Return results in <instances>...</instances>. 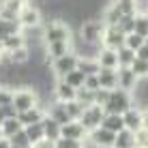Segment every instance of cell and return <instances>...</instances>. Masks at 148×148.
<instances>
[{
	"mask_svg": "<svg viewBox=\"0 0 148 148\" xmlns=\"http://www.w3.org/2000/svg\"><path fill=\"white\" fill-rule=\"evenodd\" d=\"M69 52H75L73 49V41H56V43H47L45 45V58H47V62H52V60L60 58V56H64Z\"/></svg>",
	"mask_w": 148,
	"mask_h": 148,
	"instance_id": "8fae6325",
	"label": "cell"
},
{
	"mask_svg": "<svg viewBox=\"0 0 148 148\" xmlns=\"http://www.w3.org/2000/svg\"><path fill=\"white\" fill-rule=\"evenodd\" d=\"M32 148H56V140H49V137H41L39 142H34Z\"/></svg>",
	"mask_w": 148,
	"mask_h": 148,
	"instance_id": "b9f144b4",
	"label": "cell"
},
{
	"mask_svg": "<svg viewBox=\"0 0 148 148\" xmlns=\"http://www.w3.org/2000/svg\"><path fill=\"white\" fill-rule=\"evenodd\" d=\"M135 146H140V148H148V131H146V129L135 131Z\"/></svg>",
	"mask_w": 148,
	"mask_h": 148,
	"instance_id": "60d3db41",
	"label": "cell"
},
{
	"mask_svg": "<svg viewBox=\"0 0 148 148\" xmlns=\"http://www.w3.org/2000/svg\"><path fill=\"white\" fill-rule=\"evenodd\" d=\"M62 79L67 82L69 86H73V88L77 90V88H82V86H84V82H86V75L82 73L79 69H73V71H71V73H67V75H64Z\"/></svg>",
	"mask_w": 148,
	"mask_h": 148,
	"instance_id": "f546056e",
	"label": "cell"
},
{
	"mask_svg": "<svg viewBox=\"0 0 148 148\" xmlns=\"http://www.w3.org/2000/svg\"><path fill=\"white\" fill-rule=\"evenodd\" d=\"M97 62H99L101 69H118V52L110 47H99Z\"/></svg>",
	"mask_w": 148,
	"mask_h": 148,
	"instance_id": "4fadbf2b",
	"label": "cell"
},
{
	"mask_svg": "<svg viewBox=\"0 0 148 148\" xmlns=\"http://www.w3.org/2000/svg\"><path fill=\"white\" fill-rule=\"evenodd\" d=\"M97 75H99L101 88H108V90L118 88V69H99Z\"/></svg>",
	"mask_w": 148,
	"mask_h": 148,
	"instance_id": "ac0fdd59",
	"label": "cell"
},
{
	"mask_svg": "<svg viewBox=\"0 0 148 148\" xmlns=\"http://www.w3.org/2000/svg\"><path fill=\"white\" fill-rule=\"evenodd\" d=\"M77 60H79V56L75 52H69V54L60 56V58L52 60V73L58 79H62L67 73H71L73 69H77Z\"/></svg>",
	"mask_w": 148,
	"mask_h": 148,
	"instance_id": "5b68a950",
	"label": "cell"
},
{
	"mask_svg": "<svg viewBox=\"0 0 148 148\" xmlns=\"http://www.w3.org/2000/svg\"><path fill=\"white\" fill-rule=\"evenodd\" d=\"M75 92L77 90L73 88V86H69L64 79H58L54 86V99L60 101V103H67V101H73L75 99Z\"/></svg>",
	"mask_w": 148,
	"mask_h": 148,
	"instance_id": "9a60e30c",
	"label": "cell"
},
{
	"mask_svg": "<svg viewBox=\"0 0 148 148\" xmlns=\"http://www.w3.org/2000/svg\"><path fill=\"white\" fill-rule=\"evenodd\" d=\"M131 71H133L140 79H144V77H148V62L142 60V58H135L133 64H131Z\"/></svg>",
	"mask_w": 148,
	"mask_h": 148,
	"instance_id": "d590c367",
	"label": "cell"
},
{
	"mask_svg": "<svg viewBox=\"0 0 148 148\" xmlns=\"http://www.w3.org/2000/svg\"><path fill=\"white\" fill-rule=\"evenodd\" d=\"M60 137H71V140H82V142H86L88 131H86V127L82 125L79 120H69L67 125L60 127Z\"/></svg>",
	"mask_w": 148,
	"mask_h": 148,
	"instance_id": "30bf717a",
	"label": "cell"
},
{
	"mask_svg": "<svg viewBox=\"0 0 148 148\" xmlns=\"http://www.w3.org/2000/svg\"><path fill=\"white\" fill-rule=\"evenodd\" d=\"M17 32H22V26H19V22L0 17V39L9 37V34H17Z\"/></svg>",
	"mask_w": 148,
	"mask_h": 148,
	"instance_id": "cb8c5ba5",
	"label": "cell"
},
{
	"mask_svg": "<svg viewBox=\"0 0 148 148\" xmlns=\"http://www.w3.org/2000/svg\"><path fill=\"white\" fill-rule=\"evenodd\" d=\"M56 148H86V142L82 140H71V137H58Z\"/></svg>",
	"mask_w": 148,
	"mask_h": 148,
	"instance_id": "8d00e7d4",
	"label": "cell"
},
{
	"mask_svg": "<svg viewBox=\"0 0 148 148\" xmlns=\"http://www.w3.org/2000/svg\"><path fill=\"white\" fill-rule=\"evenodd\" d=\"M116 52H118V67H131L133 60L137 58V54L129 47H120V49H116Z\"/></svg>",
	"mask_w": 148,
	"mask_h": 148,
	"instance_id": "4dcf8cb0",
	"label": "cell"
},
{
	"mask_svg": "<svg viewBox=\"0 0 148 148\" xmlns=\"http://www.w3.org/2000/svg\"><path fill=\"white\" fill-rule=\"evenodd\" d=\"M7 60H9L11 64H15V67H17V64H26L28 60H30L28 47L24 45V47H19V49H13V52H9V54H7Z\"/></svg>",
	"mask_w": 148,
	"mask_h": 148,
	"instance_id": "603a6c76",
	"label": "cell"
},
{
	"mask_svg": "<svg viewBox=\"0 0 148 148\" xmlns=\"http://www.w3.org/2000/svg\"><path fill=\"white\" fill-rule=\"evenodd\" d=\"M13 90L15 88L0 86V108H4V105H13Z\"/></svg>",
	"mask_w": 148,
	"mask_h": 148,
	"instance_id": "74e56055",
	"label": "cell"
},
{
	"mask_svg": "<svg viewBox=\"0 0 148 148\" xmlns=\"http://www.w3.org/2000/svg\"><path fill=\"white\" fill-rule=\"evenodd\" d=\"M133 32L142 34V37H148V17L144 13H137L135 15V28H133Z\"/></svg>",
	"mask_w": 148,
	"mask_h": 148,
	"instance_id": "e575fe53",
	"label": "cell"
},
{
	"mask_svg": "<svg viewBox=\"0 0 148 148\" xmlns=\"http://www.w3.org/2000/svg\"><path fill=\"white\" fill-rule=\"evenodd\" d=\"M0 148H11V142H9V137H2V140H0Z\"/></svg>",
	"mask_w": 148,
	"mask_h": 148,
	"instance_id": "f6af8a7d",
	"label": "cell"
},
{
	"mask_svg": "<svg viewBox=\"0 0 148 148\" xmlns=\"http://www.w3.org/2000/svg\"><path fill=\"white\" fill-rule=\"evenodd\" d=\"M86 140L90 142L95 148H114V140H116V133L103 129V127H97V129L88 131V137Z\"/></svg>",
	"mask_w": 148,
	"mask_h": 148,
	"instance_id": "52a82bcc",
	"label": "cell"
},
{
	"mask_svg": "<svg viewBox=\"0 0 148 148\" xmlns=\"http://www.w3.org/2000/svg\"><path fill=\"white\" fill-rule=\"evenodd\" d=\"M77 69H79L84 75H95V73H99L101 67H99V62H97V58H82V56H79Z\"/></svg>",
	"mask_w": 148,
	"mask_h": 148,
	"instance_id": "d4e9b609",
	"label": "cell"
},
{
	"mask_svg": "<svg viewBox=\"0 0 148 148\" xmlns=\"http://www.w3.org/2000/svg\"><path fill=\"white\" fill-rule=\"evenodd\" d=\"M114 148H135V133L129 129H122L116 133Z\"/></svg>",
	"mask_w": 148,
	"mask_h": 148,
	"instance_id": "44dd1931",
	"label": "cell"
},
{
	"mask_svg": "<svg viewBox=\"0 0 148 148\" xmlns=\"http://www.w3.org/2000/svg\"><path fill=\"white\" fill-rule=\"evenodd\" d=\"M45 114H47V110H43L41 105H34V108H30L26 112H19L17 120L22 122V127H28V125H34V122H41Z\"/></svg>",
	"mask_w": 148,
	"mask_h": 148,
	"instance_id": "5bb4252c",
	"label": "cell"
},
{
	"mask_svg": "<svg viewBox=\"0 0 148 148\" xmlns=\"http://www.w3.org/2000/svg\"><path fill=\"white\" fill-rule=\"evenodd\" d=\"M0 43H2V54H9V52H13V49H19V47L26 45V34H24V30H22V32H17V34H9V37L0 39Z\"/></svg>",
	"mask_w": 148,
	"mask_h": 148,
	"instance_id": "e0dca14e",
	"label": "cell"
},
{
	"mask_svg": "<svg viewBox=\"0 0 148 148\" xmlns=\"http://www.w3.org/2000/svg\"><path fill=\"white\" fill-rule=\"evenodd\" d=\"M84 88H88V90H92V92H97V90L101 88V84H99V75H86V82H84Z\"/></svg>",
	"mask_w": 148,
	"mask_h": 148,
	"instance_id": "f35d334b",
	"label": "cell"
},
{
	"mask_svg": "<svg viewBox=\"0 0 148 148\" xmlns=\"http://www.w3.org/2000/svg\"><path fill=\"white\" fill-rule=\"evenodd\" d=\"M9 142H11L13 146H19V148H32V144H30V140H28V135H26L24 129H19L15 135H11Z\"/></svg>",
	"mask_w": 148,
	"mask_h": 148,
	"instance_id": "d6a6232c",
	"label": "cell"
},
{
	"mask_svg": "<svg viewBox=\"0 0 148 148\" xmlns=\"http://www.w3.org/2000/svg\"><path fill=\"white\" fill-rule=\"evenodd\" d=\"M24 131H26L30 144H34V142H39L41 137H45V129H43V122H34V125H28L24 127Z\"/></svg>",
	"mask_w": 148,
	"mask_h": 148,
	"instance_id": "83f0119b",
	"label": "cell"
},
{
	"mask_svg": "<svg viewBox=\"0 0 148 148\" xmlns=\"http://www.w3.org/2000/svg\"><path fill=\"white\" fill-rule=\"evenodd\" d=\"M0 129H2V135H4V137H11V135L17 133L19 129H24V127H22V122L17 120V116H15V118L2 120V122H0Z\"/></svg>",
	"mask_w": 148,
	"mask_h": 148,
	"instance_id": "4316f807",
	"label": "cell"
},
{
	"mask_svg": "<svg viewBox=\"0 0 148 148\" xmlns=\"http://www.w3.org/2000/svg\"><path fill=\"white\" fill-rule=\"evenodd\" d=\"M125 37H127V34L122 32L120 28H116V26H105L103 37H101V47L120 49V47H125Z\"/></svg>",
	"mask_w": 148,
	"mask_h": 148,
	"instance_id": "ba28073f",
	"label": "cell"
},
{
	"mask_svg": "<svg viewBox=\"0 0 148 148\" xmlns=\"http://www.w3.org/2000/svg\"><path fill=\"white\" fill-rule=\"evenodd\" d=\"M43 129H45V137H49V140H58L60 137V125L56 120H52L47 114L43 116Z\"/></svg>",
	"mask_w": 148,
	"mask_h": 148,
	"instance_id": "484cf974",
	"label": "cell"
},
{
	"mask_svg": "<svg viewBox=\"0 0 148 148\" xmlns=\"http://www.w3.org/2000/svg\"><path fill=\"white\" fill-rule=\"evenodd\" d=\"M108 99H110V90H108V88H99V90L95 92V103L101 105V108L108 103Z\"/></svg>",
	"mask_w": 148,
	"mask_h": 148,
	"instance_id": "ab89813d",
	"label": "cell"
},
{
	"mask_svg": "<svg viewBox=\"0 0 148 148\" xmlns=\"http://www.w3.org/2000/svg\"><path fill=\"white\" fill-rule=\"evenodd\" d=\"M140 84V77L131 71V67H118V88L122 90H135Z\"/></svg>",
	"mask_w": 148,
	"mask_h": 148,
	"instance_id": "7c38bea8",
	"label": "cell"
},
{
	"mask_svg": "<svg viewBox=\"0 0 148 148\" xmlns=\"http://www.w3.org/2000/svg\"><path fill=\"white\" fill-rule=\"evenodd\" d=\"M17 22L22 26V30H34L41 24V11L37 7H32V4H26L22 9V13H19Z\"/></svg>",
	"mask_w": 148,
	"mask_h": 148,
	"instance_id": "9c48e42d",
	"label": "cell"
},
{
	"mask_svg": "<svg viewBox=\"0 0 148 148\" xmlns=\"http://www.w3.org/2000/svg\"><path fill=\"white\" fill-rule=\"evenodd\" d=\"M142 129H146V131H148V108H146V110H142Z\"/></svg>",
	"mask_w": 148,
	"mask_h": 148,
	"instance_id": "ee69618b",
	"label": "cell"
},
{
	"mask_svg": "<svg viewBox=\"0 0 148 148\" xmlns=\"http://www.w3.org/2000/svg\"><path fill=\"white\" fill-rule=\"evenodd\" d=\"M144 43H146V37H142V34H137V32H129L125 37V47L133 49L135 54H137V49H140Z\"/></svg>",
	"mask_w": 148,
	"mask_h": 148,
	"instance_id": "1f68e13d",
	"label": "cell"
},
{
	"mask_svg": "<svg viewBox=\"0 0 148 148\" xmlns=\"http://www.w3.org/2000/svg\"><path fill=\"white\" fill-rule=\"evenodd\" d=\"M122 120H125V129H129V131H140L142 129V110L140 108H131V110H127L125 114H122Z\"/></svg>",
	"mask_w": 148,
	"mask_h": 148,
	"instance_id": "2e32d148",
	"label": "cell"
},
{
	"mask_svg": "<svg viewBox=\"0 0 148 148\" xmlns=\"http://www.w3.org/2000/svg\"><path fill=\"white\" fill-rule=\"evenodd\" d=\"M2 2H4V0H0V4H2Z\"/></svg>",
	"mask_w": 148,
	"mask_h": 148,
	"instance_id": "c3c4849f",
	"label": "cell"
},
{
	"mask_svg": "<svg viewBox=\"0 0 148 148\" xmlns=\"http://www.w3.org/2000/svg\"><path fill=\"white\" fill-rule=\"evenodd\" d=\"M64 108H67V114H69L71 120H79L82 114H84V110H86V105L79 103L77 99H73V101H67V103H64Z\"/></svg>",
	"mask_w": 148,
	"mask_h": 148,
	"instance_id": "f1b7e54d",
	"label": "cell"
},
{
	"mask_svg": "<svg viewBox=\"0 0 148 148\" xmlns=\"http://www.w3.org/2000/svg\"><path fill=\"white\" fill-rule=\"evenodd\" d=\"M103 116H105V110L101 108V105L92 103V105H88V108L84 110V114H82L79 122L86 127V131H92V129H97V127H101Z\"/></svg>",
	"mask_w": 148,
	"mask_h": 148,
	"instance_id": "8992f818",
	"label": "cell"
},
{
	"mask_svg": "<svg viewBox=\"0 0 148 148\" xmlns=\"http://www.w3.org/2000/svg\"><path fill=\"white\" fill-rule=\"evenodd\" d=\"M103 30H105V24L101 19H86L79 28V39L88 45H101V37H103Z\"/></svg>",
	"mask_w": 148,
	"mask_h": 148,
	"instance_id": "3957f363",
	"label": "cell"
},
{
	"mask_svg": "<svg viewBox=\"0 0 148 148\" xmlns=\"http://www.w3.org/2000/svg\"><path fill=\"white\" fill-rule=\"evenodd\" d=\"M112 7L118 11L122 17L127 15H135L137 13V7H135V0H112Z\"/></svg>",
	"mask_w": 148,
	"mask_h": 148,
	"instance_id": "7402d4cb",
	"label": "cell"
},
{
	"mask_svg": "<svg viewBox=\"0 0 148 148\" xmlns=\"http://www.w3.org/2000/svg\"><path fill=\"white\" fill-rule=\"evenodd\" d=\"M11 148H19V146H13V144H11Z\"/></svg>",
	"mask_w": 148,
	"mask_h": 148,
	"instance_id": "7dc6e473",
	"label": "cell"
},
{
	"mask_svg": "<svg viewBox=\"0 0 148 148\" xmlns=\"http://www.w3.org/2000/svg\"><path fill=\"white\" fill-rule=\"evenodd\" d=\"M137 58H142V60H146V62H148V41L137 49Z\"/></svg>",
	"mask_w": 148,
	"mask_h": 148,
	"instance_id": "7bdbcfd3",
	"label": "cell"
},
{
	"mask_svg": "<svg viewBox=\"0 0 148 148\" xmlns=\"http://www.w3.org/2000/svg\"><path fill=\"white\" fill-rule=\"evenodd\" d=\"M34 105H39V97L34 90H30V88H15L13 90V108L17 110V114L34 108Z\"/></svg>",
	"mask_w": 148,
	"mask_h": 148,
	"instance_id": "277c9868",
	"label": "cell"
},
{
	"mask_svg": "<svg viewBox=\"0 0 148 148\" xmlns=\"http://www.w3.org/2000/svg\"><path fill=\"white\" fill-rule=\"evenodd\" d=\"M43 43H56V41H73V34H71V28L60 19H52V22L45 24L43 28Z\"/></svg>",
	"mask_w": 148,
	"mask_h": 148,
	"instance_id": "7a4b0ae2",
	"label": "cell"
},
{
	"mask_svg": "<svg viewBox=\"0 0 148 148\" xmlns=\"http://www.w3.org/2000/svg\"><path fill=\"white\" fill-rule=\"evenodd\" d=\"M131 108H133V97H131L129 90H122V88L110 90V99L103 105L105 114H125Z\"/></svg>",
	"mask_w": 148,
	"mask_h": 148,
	"instance_id": "6da1fadb",
	"label": "cell"
},
{
	"mask_svg": "<svg viewBox=\"0 0 148 148\" xmlns=\"http://www.w3.org/2000/svg\"><path fill=\"white\" fill-rule=\"evenodd\" d=\"M47 116H49L52 120H56L60 127L67 125V122L71 120V118H69V114H67V108H64V103H60V101H56L52 108L47 110Z\"/></svg>",
	"mask_w": 148,
	"mask_h": 148,
	"instance_id": "ffe728a7",
	"label": "cell"
},
{
	"mask_svg": "<svg viewBox=\"0 0 148 148\" xmlns=\"http://www.w3.org/2000/svg\"><path fill=\"white\" fill-rule=\"evenodd\" d=\"M103 129L112 131V133H118V131L125 129V120H122V114H105L103 122H101Z\"/></svg>",
	"mask_w": 148,
	"mask_h": 148,
	"instance_id": "d6986e66",
	"label": "cell"
},
{
	"mask_svg": "<svg viewBox=\"0 0 148 148\" xmlns=\"http://www.w3.org/2000/svg\"><path fill=\"white\" fill-rule=\"evenodd\" d=\"M2 137H4V135H2V129H0V140H2Z\"/></svg>",
	"mask_w": 148,
	"mask_h": 148,
	"instance_id": "bcb514c9",
	"label": "cell"
},
{
	"mask_svg": "<svg viewBox=\"0 0 148 148\" xmlns=\"http://www.w3.org/2000/svg\"><path fill=\"white\" fill-rule=\"evenodd\" d=\"M75 99H77L79 103H84L86 108H88V105H92V103H95V92L82 86V88H77V92H75Z\"/></svg>",
	"mask_w": 148,
	"mask_h": 148,
	"instance_id": "836d02e7",
	"label": "cell"
},
{
	"mask_svg": "<svg viewBox=\"0 0 148 148\" xmlns=\"http://www.w3.org/2000/svg\"><path fill=\"white\" fill-rule=\"evenodd\" d=\"M135 148H140V146H135Z\"/></svg>",
	"mask_w": 148,
	"mask_h": 148,
	"instance_id": "681fc988",
	"label": "cell"
}]
</instances>
